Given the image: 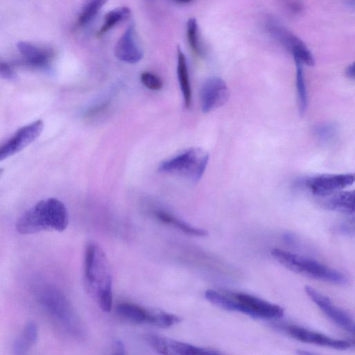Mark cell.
Segmentation results:
<instances>
[{"label":"cell","instance_id":"6da1fadb","mask_svg":"<svg viewBox=\"0 0 355 355\" xmlns=\"http://www.w3.org/2000/svg\"><path fill=\"white\" fill-rule=\"evenodd\" d=\"M83 266L86 288L102 311L110 312L113 304L112 272L104 252L94 242L86 245Z\"/></svg>","mask_w":355,"mask_h":355},{"label":"cell","instance_id":"7a4b0ae2","mask_svg":"<svg viewBox=\"0 0 355 355\" xmlns=\"http://www.w3.org/2000/svg\"><path fill=\"white\" fill-rule=\"evenodd\" d=\"M36 301L43 311L70 336L83 339L85 328L65 295L55 286L42 284L34 289Z\"/></svg>","mask_w":355,"mask_h":355},{"label":"cell","instance_id":"3957f363","mask_svg":"<svg viewBox=\"0 0 355 355\" xmlns=\"http://www.w3.org/2000/svg\"><path fill=\"white\" fill-rule=\"evenodd\" d=\"M69 215L64 205L58 199L49 198L37 202L17 220L16 231L20 234H31L42 231L64 230Z\"/></svg>","mask_w":355,"mask_h":355},{"label":"cell","instance_id":"277c9868","mask_svg":"<svg viewBox=\"0 0 355 355\" xmlns=\"http://www.w3.org/2000/svg\"><path fill=\"white\" fill-rule=\"evenodd\" d=\"M272 256L288 269L309 277L336 284H344L346 277L339 271L309 257L275 248Z\"/></svg>","mask_w":355,"mask_h":355},{"label":"cell","instance_id":"5b68a950","mask_svg":"<svg viewBox=\"0 0 355 355\" xmlns=\"http://www.w3.org/2000/svg\"><path fill=\"white\" fill-rule=\"evenodd\" d=\"M209 162V154L200 148H191L163 162L159 171L178 175L192 182L199 181Z\"/></svg>","mask_w":355,"mask_h":355},{"label":"cell","instance_id":"8992f818","mask_svg":"<svg viewBox=\"0 0 355 355\" xmlns=\"http://www.w3.org/2000/svg\"><path fill=\"white\" fill-rule=\"evenodd\" d=\"M116 313L128 322L135 324H149L162 328L169 327L181 320L178 315L148 309L130 302L118 303L116 306Z\"/></svg>","mask_w":355,"mask_h":355},{"label":"cell","instance_id":"52a82bcc","mask_svg":"<svg viewBox=\"0 0 355 355\" xmlns=\"http://www.w3.org/2000/svg\"><path fill=\"white\" fill-rule=\"evenodd\" d=\"M266 28L273 39L292 53L293 58L308 66L314 65L313 56L306 44L284 26L273 18H268Z\"/></svg>","mask_w":355,"mask_h":355},{"label":"cell","instance_id":"ba28073f","mask_svg":"<svg viewBox=\"0 0 355 355\" xmlns=\"http://www.w3.org/2000/svg\"><path fill=\"white\" fill-rule=\"evenodd\" d=\"M232 297L231 311H239L253 318L277 319L284 315V309L277 305L243 293H229Z\"/></svg>","mask_w":355,"mask_h":355},{"label":"cell","instance_id":"9c48e42d","mask_svg":"<svg viewBox=\"0 0 355 355\" xmlns=\"http://www.w3.org/2000/svg\"><path fill=\"white\" fill-rule=\"evenodd\" d=\"M355 182V173L322 174L309 177L302 183L314 195L324 197Z\"/></svg>","mask_w":355,"mask_h":355},{"label":"cell","instance_id":"30bf717a","mask_svg":"<svg viewBox=\"0 0 355 355\" xmlns=\"http://www.w3.org/2000/svg\"><path fill=\"white\" fill-rule=\"evenodd\" d=\"M146 341L157 353L161 354H219L220 352L196 347L153 334L144 336Z\"/></svg>","mask_w":355,"mask_h":355},{"label":"cell","instance_id":"8fae6325","mask_svg":"<svg viewBox=\"0 0 355 355\" xmlns=\"http://www.w3.org/2000/svg\"><path fill=\"white\" fill-rule=\"evenodd\" d=\"M304 290L310 299L331 321L345 331L355 335V321L346 312L313 288L306 286Z\"/></svg>","mask_w":355,"mask_h":355},{"label":"cell","instance_id":"7c38bea8","mask_svg":"<svg viewBox=\"0 0 355 355\" xmlns=\"http://www.w3.org/2000/svg\"><path fill=\"white\" fill-rule=\"evenodd\" d=\"M44 128L42 120H37L19 128L0 148V160L12 156L33 141L41 134Z\"/></svg>","mask_w":355,"mask_h":355},{"label":"cell","instance_id":"4fadbf2b","mask_svg":"<svg viewBox=\"0 0 355 355\" xmlns=\"http://www.w3.org/2000/svg\"><path fill=\"white\" fill-rule=\"evenodd\" d=\"M229 96V89L222 78L216 76L208 78L202 86L200 94L202 111L208 113L223 106Z\"/></svg>","mask_w":355,"mask_h":355},{"label":"cell","instance_id":"5bb4252c","mask_svg":"<svg viewBox=\"0 0 355 355\" xmlns=\"http://www.w3.org/2000/svg\"><path fill=\"white\" fill-rule=\"evenodd\" d=\"M284 330L291 338L305 343L337 349H345L351 346V344L345 340L334 339L322 334L301 327L286 326L284 327Z\"/></svg>","mask_w":355,"mask_h":355},{"label":"cell","instance_id":"9a60e30c","mask_svg":"<svg viewBox=\"0 0 355 355\" xmlns=\"http://www.w3.org/2000/svg\"><path fill=\"white\" fill-rule=\"evenodd\" d=\"M114 53L118 60L125 63L135 64L141 60L143 51L139 44L133 24H130L119 39Z\"/></svg>","mask_w":355,"mask_h":355},{"label":"cell","instance_id":"2e32d148","mask_svg":"<svg viewBox=\"0 0 355 355\" xmlns=\"http://www.w3.org/2000/svg\"><path fill=\"white\" fill-rule=\"evenodd\" d=\"M17 49L24 58V64L33 68H48L54 57L51 49L29 42H19Z\"/></svg>","mask_w":355,"mask_h":355},{"label":"cell","instance_id":"e0dca14e","mask_svg":"<svg viewBox=\"0 0 355 355\" xmlns=\"http://www.w3.org/2000/svg\"><path fill=\"white\" fill-rule=\"evenodd\" d=\"M324 206L330 210L345 214H355V190L338 191L324 196Z\"/></svg>","mask_w":355,"mask_h":355},{"label":"cell","instance_id":"ac0fdd59","mask_svg":"<svg viewBox=\"0 0 355 355\" xmlns=\"http://www.w3.org/2000/svg\"><path fill=\"white\" fill-rule=\"evenodd\" d=\"M178 78L183 96L184 105L189 109L192 103V92L189 77L186 57L180 46H178Z\"/></svg>","mask_w":355,"mask_h":355},{"label":"cell","instance_id":"d6986e66","mask_svg":"<svg viewBox=\"0 0 355 355\" xmlns=\"http://www.w3.org/2000/svg\"><path fill=\"white\" fill-rule=\"evenodd\" d=\"M37 339L38 329L36 323L34 321L28 322L13 343L14 354L17 355L26 354L37 343Z\"/></svg>","mask_w":355,"mask_h":355},{"label":"cell","instance_id":"ffe728a7","mask_svg":"<svg viewBox=\"0 0 355 355\" xmlns=\"http://www.w3.org/2000/svg\"><path fill=\"white\" fill-rule=\"evenodd\" d=\"M153 214L155 218H157L159 221L175 226L186 234L196 236H205L208 234L207 232L205 230L191 226L187 223L163 210H155Z\"/></svg>","mask_w":355,"mask_h":355},{"label":"cell","instance_id":"44dd1931","mask_svg":"<svg viewBox=\"0 0 355 355\" xmlns=\"http://www.w3.org/2000/svg\"><path fill=\"white\" fill-rule=\"evenodd\" d=\"M130 15V9L125 6L110 10L105 15L103 25L98 31L97 36H102L117 24L126 21Z\"/></svg>","mask_w":355,"mask_h":355},{"label":"cell","instance_id":"7402d4cb","mask_svg":"<svg viewBox=\"0 0 355 355\" xmlns=\"http://www.w3.org/2000/svg\"><path fill=\"white\" fill-rule=\"evenodd\" d=\"M108 0H84L76 21L77 26L88 24Z\"/></svg>","mask_w":355,"mask_h":355},{"label":"cell","instance_id":"603a6c76","mask_svg":"<svg viewBox=\"0 0 355 355\" xmlns=\"http://www.w3.org/2000/svg\"><path fill=\"white\" fill-rule=\"evenodd\" d=\"M294 60L296 66V89L299 111L301 114H304L306 112L307 108L308 98L303 74V64L297 59L294 58Z\"/></svg>","mask_w":355,"mask_h":355},{"label":"cell","instance_id":"cb8c5ba5","mask_svg":"<svg viewBox=\"0 0 355 355\" xmlns=\"http://www.w3.org/2000/svg\"><path fill=\"white\" fill-rule=\"evenodd\" d=\"M187 36L189 46L197 56L203 55V49L200 41L198 26L195 18L191 17L187 22Z\"/></svg>","mask_w":355,"mask_h":355},{"label":"cell","instance_id":"d4e9b609","mask_svg":"<svg viewBox=\"0 0 355 355\" xmlns=\"http://www.w3.org/2000/svg\"><path fill=\"white\" fill-rule=\"evenodd\" d=\"M314 133L320 141L326 142L334 139L337 133V129L331 123H321L315 128Z\"/></svg>","mask_w":355,"mask_h":355},{"label":"cell","instance_id":"484cf974","mask_svg":"<svg viewBox=\"0 0 355 355\" xmlns=\"http://www.w3.org/2000/svg\"><path fill=\"white\" fill-rule=\"evenodd\" d=\"M282 8L292 16L300 15L305 9L303 0H279Z\"/></svg>","mask_w":355,"mask_h":355},{"label":"cell","instance_id":"4316f807","mask_svg":"<svg viewBox=\"0 0 355 355\" xmlns=\"http://www.w3.org/2000/svg\"><path fill=\"white\" fill-rule=\"evenodd\" d=\"M140 78L143 85L149 89L159 90L163 87L162 79L153 73L143 72Z\"/></svg>","mask_w":355,"mask_h":355},{"label":"cell","instance_id":"83f0119b","mask_svg":"<svg viewBox=\"0 0 355 355\" xmlns=\"http://www.w3.org/2000/svg\"><path fill=\"white\" fill-rule=\"evenodd\" d=\"M0 74L2 78L8 80H14L16 78V74L10 66L3 62L0 64Z\"/></svg>","mask_w":355,"mask_h":355},{"label":"cell","instance_id":"f1b7e54d","mask_svg":"<svg viewBox=\"0 0 355 355\" xmlns=\"http://www.w3.org/2000/svg\"><path fill=\"white\" fill-rule=\"evenodd\" d=\"M125 348L122 341L120 340H116L114 341L112 345V352L113 354H124Z\"/></svg>","mask_w":355,"mask_h":355},{"label":"cell","instance_id":"f546056e","mask_svg":"<svg viewBox=\"0 0 355 355\" xmlns=\"http://www.w3.org/2000/svg\"><path fill=\"white\" fill-rule=\"evenodd\" d=\"M345 74L348 78L355 80V62L347 66Z\"/></svg>","mask_w":355,"mask_h":355},{"label":"cell","instance_id":"4dcf8cb0","mask_svg":"<svg viewBox=\"0 0 355 355\" xmlns=\"http://www.w3.org/2000/svg\"><path fill=\"white\" fill-rule=\"evenodd\" d=\"M175 1L179 3H188L192 1L193 0H174Z\"/></svg>","mask_w":355,"mask_h":355}]
</instances>
